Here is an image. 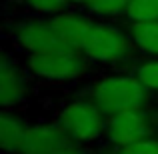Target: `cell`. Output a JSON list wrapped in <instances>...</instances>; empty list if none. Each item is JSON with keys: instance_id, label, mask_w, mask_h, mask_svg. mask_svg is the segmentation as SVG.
Instances as JSON below:
<instances>
[{"instance_id": "3", "label": "cell", "mask_w": 158, "mask_h": 154, "mask_svg": "<svg viewBox=\"0 0 158 154\" xmlns=\"http://www.w3.org/2000/svg\"><path fill=\"white\" fill-rule=\"evenodd\" d=\"M82 52L100 62H120L132 54V44L118 28L108 24H94Z\"/></svg>"}, {"instance_id": "11", "label": "cell", "mask_w": 158, "mask_h": 154, "mask_svg": "<svg viewBox=\"0 0 158 154\" xmlns=\"http://www.w3.org/2000/svg\"><path fill=\"white\" fill-rule=\"evenodd\" d=\"M130 38L140 50L158 56V22H134Z\"/></svg>"}, {"instance_id": "18", "label": "cell", "mask_w": 158, "mask_h": 154, "mask_svg": "<svg viewBox=\"0 0 158 154\" xmlns=\"http://www.w3.org/2000/svg\"><path fill=\"white\" fill-rule=\"evenodd\" d=\"M68 2H74V4H88V0H68Z\"/></svg>"}, {"instance_id": "7", "label": "cell", "mask_w": 158, "mask_h": 154, "mask_svg": "<svg viewBox=\"0 0 158 154\" xmlns=\"http://www.w3.org/2000/svg\"><path fill=\"white\" fill-rule=\"evenodd\" d=\"M72 138L62 126H32L26 132L22 154H56L70 150Z\"/></svg>"}, {"instance_id": "17", "label": "cell", "mask_w": 158, "mask_h": 154, "mask_svg": "<svg viewBox=\"0 0 158 154\" xmlns=\"http://www.w3.org/2000/svg\"><path fill=\"white\" fill-rule=\"evenodd\" d=\"M56 154H82L78 150H74V148H70V150H62V152H56Z\"/></svg>"}, {"instance_id": "1", "label": "cell", "mask_w": 158, "mask_h": 154, "mask_svg": "<svg viewBox=\"0 0 158 154\" xmlns=\"http://www.w3.org/2000/svg\"><path fill=\"white\" fill-rule=\"evenodd\" d=\"M146 86L132 76H110L92 88V100L102 114L116 116L126 110H140Z\"/></svg>"}, {"instance_id": "6", "label": "cell", "mask_w": 158, "mask_h": 154, "mask_svg": "<svg viewBox=\"0 0 158 154\" xmlns=\"http://www.w3.org/2000/svg\"><path fill=\"white\" fill-rule=\"evenodd\" d=\"M14 36H16V42L30 54L46 52V50H54V48L66 46V44L62 42V38L58 36L54 24L52 22H42V20H28V22H22L16 28Z\"/></svg>"}, {"instance_id": "14", "label": "cell", "mask_w": 158, "mask_h": 154, "mask_svg": "<svg viewBox=\"0 0 158 154\" xmlns=\"http://www.w3.org/2000/svg\"><path fill=\"white\" fill-rule=\"evenodd\" d=\"M136 78H138L146 88L158 90V60L142 64L138 70H136Z\"/></svg>"}, {"instance_id": "5", "label": "cell", "mask_w": 158, "mask_h": 154, "mask_svg": "<svg viewBox=\"0 0 158 154\" xmlns=\"http://www.w3.org/2000/svg\"><path fill=\"white\" fill-rule=\"evenodd\" d=\"M150 134V124L146 114L140 110H126L116 116H110L108 122V138L116 146H128V144L140 142L148 138Z\"/></svg>"}, {"instance_id": "4", "label": "cell", "mask_w": 158, "mask_h": 154, "mask_svg": "<svg viewBox=\"0 0 158 154\" xmlns=\"http://www.w3.org/2000/svg\"><path fill=\"white\" fill-rule=\"evenodd\" d=\"M60 126L72 140H92L104 128L102 110L94 102H72L62 110Z\"/></svg>"}, {"instance_id": "13", "label": "cell", "mask_w": 158, "mask_h": 154, "mask_svg": "<svg viewBox=\"0 0 158 154\" xmlns=\"http://www.w3.org/2000/svg\"><path fill=\"white\" fill-rule=\"evenodd\" d=\"M130 0H88L90 10L106 16H116L120 12H126Z\"/></svg>"}, {"instance_id": "15", "label": "cell", "mask_w": 158, "mask_h": 154, "mask_svg": "<svg viewBox=\"0 0 158 154\" xmlns=\"http://www.w3.org/2000/svg\"><path fill=\"white\" fill-rule=\"evenodd\" d=\"M118 154H158V140L144 138L140 142L128 144L118 150Z\"/></svg>"}, {"instance_id": "10", "label": "cell", "mask_w": 158, "mask_h": 154, "mask_svg": "<svg viewBox=\"0 0 158 154\" xmlns=\"http://www.w3.org/2000/svg\"><path fill=\"white\" fill-rule=\"evenodd\" d=\"M26 132H28V128L22 124L20 118L8 114V112H4L0 116V146H2L4 152H8V154L22 152Z\"/></svg>"}, {"instance_id": "12", "label": "cell", "mask_w": 158, "mask_h": 154, "mask_svg": "<svg viewBox=\"0 0 158 154\" xmlns=\"http://www.w3.org/2000/svg\"><path fill=\"white\" fill-rule=\"evenodd\" d=\"M126 16L132 22H158V0H130Z\"/></svg>"}, {"instance_id": "2", "label": "cell", "mask_w": 158, "mask_h": 154, "mask_svg": "<svg viewBox=\"0 0 158 154\" xmlns=\"http://www.w3.org/2000/svg\"><path fill=\"white\" fill-rule=\"evenodd\" d=\"M28 66L36 76L48 78V80H72L78 78L84 70L80 50H74L70 46L30 54Z\"/></svg>"}, {"instance_id": "8", "label": "cell", "mask_w": 158, "mask_h": 154, "mask_svg": "<svg viewBox=\"0 0 158 154\" xmlns=\"http://www.w3.org/2000/svg\"><path fill=\"white\" fill-rule=\"evenodd\" d=\"M52 24H54V28H56L58 36L62 38V42H64L66 46L74 48V50H80V52H82V46H84L90 30H92V26H94V24H90L86 18L76 16V14H68V12L54 16Z\"/></svg>"}, {"instance_id": "9", "label": "cell", "mask_w": 158, "mask_h": 154, "mask_svg": "<svg viewBox=\"0 0 158 154\" xmlns=\"http://www.w3.org/2000/svg\"><path fill=\"white\" fill-rule=\"evenodd\" d=\"M24 90L26 86H24L20 70L6 56H2L0 60V102L2 106H12L14 102H18L24 96Z\"/></svg>"}, {"instance_id": "16", "label": "cell", "mask_w": 158, "mask_h": 154, "mask_svg": "<svg viewBox=\"0 0 158 154\" xmlns=\"http://www.w3.org/2000/svg\"><path fill=\"white\" fill-rule=\"evenodd\" d=\"M68 0H26L28 6H32L38 12H56L60 10Z\"/></svg>"}]
</instances>
